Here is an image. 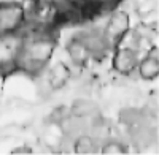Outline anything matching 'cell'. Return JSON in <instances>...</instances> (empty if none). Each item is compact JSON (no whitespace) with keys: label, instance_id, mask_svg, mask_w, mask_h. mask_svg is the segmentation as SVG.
I'll list each match as a JSON object with an SVG mask.
<instances>
[{"label":"cell","instance_id":"6da1fadb","mask_svg":"<svg viewBox=\"0 0 159 155\" xmlns=\"http://www.w3.org/2000/svg\"><path fill=\"white\" fill-rule=\"evenodd\" d=\"M22 32H10L0 35V74L8 76L18 71V57L22 48Z\"/></svg>","mask_w":159,"mask_h":155},{"label":"cell","instance_id":"7a4b0ae2","mask_svg":"<svg viewBox=\"0 0 159 155\" xmlns=\"http://www.w3.org/2000/svg\"><path fill=\"white\" fill-rule=\"evenodd\" d=\"M25 24V10L16 0L0 2V35L19 32Z\"/></svg>","mask_w":159,"mask_h":155},{"label":"cell","instance_id":"3957f363","mask_svg":"<svg viewBox=\"0 0 159 155\" xmlns=\"http://www.w3.org/2000/svg\"><path fill=\"white\" fill-rule=\"evenodd\" d=\"M103 35L107 36V40L110 41L111 46H116L118 41L130 30V19L127 11L115 8L111 10V15L107 21V25L102 29Z\"/></svg>","mask_w":159,"mask_h":155},{"label":"cell","instance_id":"277c9868","mask_svg":"<svg viewBox=\"0 0 159 155\" xmlns=\"http://www.w3.org/2000/svg\"><path fill=\"white\" fill-rule=\"evenodd\" d=\"M76 36L84 43V46L88 48V51L91 52L92 59H102V57H105L107 52L110 51V48H113L110 44V41L107 40V36L103 35V30H99V29L80 32V33H76Z\"/></svg>","mask_w":159,"mask_h":155},{"label":"cell","instance_id":"5b68a950","mask_svg":"<svg viewBox=\"0 0 159 155\" xmlns=\"http://www.w3.org/2000/svg\"><path fill=\"white\" fill-rule=\"evenodd\" d=\"M139 60H140V56L135 49L118 44L113 56V68L121 76H130L132 73H135Z\"/></svg>","mask_w":159,"mask_h":155},{"label":"cell","instance_id":"8992f818","mask_svg":"<svg viewBox=\"0 0 159 155\" xmlns=\"http://www.w3.org/2000/svg\"><path fill=\"white\" fill-rule=\"evenodd\" d=\"M137 74L145 81H153L159 74V56H157V48H150V51L145 57H140L137 68Z\"/></svg>","mask_w":159,"mask_h":155},{"label":"cell","instance_id":"52a82bcc","mask_svg":"<svg viewBox=\"0 0 159 155\" xmlns=\"http://www.w3.org/2000/svg\"><path fill=\"white\" fill-rule=\"evenodd\" d=\"M65 51H67V54H69L70 62L78 68H83L86 63L92 59L88 48L84 46V43L80 40L76 35L72 36L70 40L65 43Z\"/></svg>","mask_w":159,"mask_h":155},{"label":"cell","instance_id":"ba28073f","mask_svg":"<svg viewBox=\"0 0 159 155\" xmlns=\"http://www.w3.org/2000/svg\"><path fill=\"white\" fill-rule=\"evenodd\" d=\"M72 78V70L70 67H67L64 62H57L51 67V70L48 71V78H46V82L49 84V87L52 89V92L56 90L64 89L65 86L69 84Z\"/></svg>","mask_w":159,"mask_h":155},{"label":"cell","instance_id":"9c48e42d","mask_svg":"<svg viewBox=\"0 0 159 155\" xmlns=\"http://www.w3.org/2000/svg\"><path fill=\"white\" fill-rule=\"evenodd\" d=\"M72 149L75 153H81V155H88V153H94L99 149L97 141L88 133H81L73 138L72 141Z\"/></svg>","mask_w":159,"mask_h":155},{"label":"cell","instance_id":"30bf717a","mask_svg":"<svg viewBox=\"0 0 159 155\" xmlns=\"http://www.w3.org/2000/svg\"><path fill=\"white\" fill-rule=\"evenodd\" d=\"M94 112H97V106L91 100H84V98L75 100V103L70 106V115H73V117L88 119Z\"/></svg>","mask_w":159,"mask_h":155},{"label":"cell","instance_id":"8fae6325","mask_svg":"<svg viewBox=\"0 0 159 155\" xmlns=\"http://www.w3.org/2000/svg\"><path fill=\"white\" fill-rule=\"evenodd\" d=\"M102 153H107V155H118V153H126L127 152V147L121 143V141H115V139H110L107 141L105 144H102Z\"/></svg>","mask_w":159,"mask_h":155},{"label":"cell","instance_id":"7c38bea8","mask_svg":"<svg viewBox=\"0 0 159 155\" xmlns=\"http://www.w3.org/2000/svg\"><path fill=\"white\" fill-rule=\"evenodd\" d=\"M69 117H70V108H67V106H59V108H56L54 111L51 112L49 120H51V124L61 125L64 120H67Z\"/></svg>","mask_w":159,"mask_h":155},{"label":"cell","instance_id":"4fadbf2b","mask_svg":"<svg viewBox=\"0 0 159 155\" xmlns=\"http://www.w3.org/2000/svg\"><path fill=\"white\" fill-rule=\"evenodd\" d=\"M13 153H32V149L29 146H21V147H15Z\"/></svg>","mask_w":159,"mask_h":155},{"label":"cell","instance_id":"5bb4252c","mask_svg":"<svg viewBox=\"0 0 159 155\" xmlns=\"http://www.w3.org/2000/svg\"><path fill=\"white\" fill-rule=\"evenodd\" d=\"M0 2H8V0H0Z\"/></svg>","mask_w":159,"mask_h":155}]
</instances>
